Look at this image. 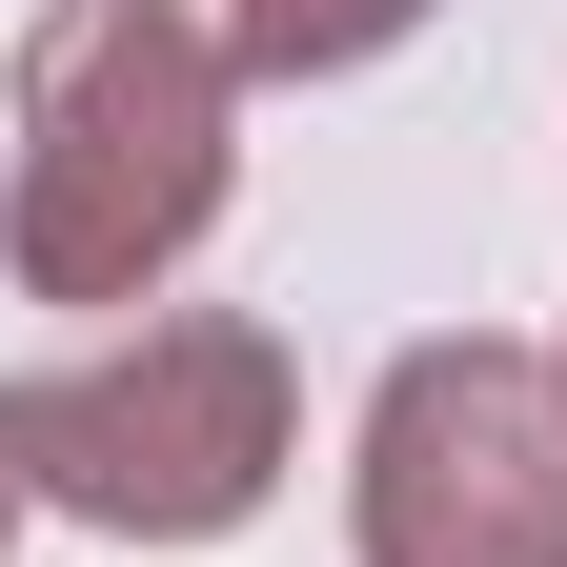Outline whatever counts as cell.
<instances>
[{"label":"cell","instance_id":"cell-4","mask_svg":"<svg viewBox=\"0 0 567 567\" xmlns=\"http://www.w3.org/2000/svg\"><path fill=\"white\" fill-rule=\"evenodd\" d=\"M405 21H425V0H244V61H365Z\"/></svg>","mask_w":567,"mask_h":567},{"label":"cell","instance_id":"cell-1","mask_svg":"<svg viewBox=\"0 0 567 567\" xmlns=\"http://www.w3.org/2000/svg\"><path fill=\"white\" fill-rule=\"evenodd\" d=\"M203 183H224V82H203V41L163 0H61V41H41V163H21V264L61 305H102V284H142L203 224Z\"/></svg>","mask_w":567,"mask_h":567},{"label":"cell","instance_id":"cell-2","mask_svg":"<svg viewBox=\"0 0 567 567\" xmlns=\"http://www.w3.org/2000/svg\"><path fill=\"white\" fill-rule=\"evenodd\" d=\"M0 446L102 527H244L264 446H284V385H264L244 324H142V365H82V385L0 405Z\"/></svg>","mask_w":567,"mask_h":567},{"label":"cell","instance_id":"cell-5","mask_svg":"<svg viewBox=\"0 0 567 567\" xmlns=\"http://www.w3.org/2000/svg\"><path fill=\"white\" fill-rule=\"evenodd\" d=\"M0 466H21V446H0Z\"/></svg>","mask_w":567,"mask_h":567},{"label":"cell","instance_id":"cell-3","mask_svg":"<svg viewBox=\"0 0 567 567\" xmlns=\"http://www.w3.org/2000/svg\"><path fill=\"white\" fill-rule=\"evenodd\" d=\"M365 567H567V425L507 344H405L365 425Z\"/></svg>","mask_w":567,"mask_h":567}]
</instances>
